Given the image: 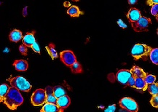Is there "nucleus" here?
<instances>
[{
  "mask_svg": "<svg viewBox=\"0 0 158 112\" xmlns=\"http://www.w3.org/2000/svg\"><path fill=\"white\" fill-rule=\"evenodd\" d=\"M46 50H47L48 53H49L52 60H54V59L56 58H58V54L57 51L56 50V46H55V44L53 43L49 44V45L46 47Z\"/></svg>",
  "mask_w": 158,
  "mask_h": 112,
  "instance_id": "aec40b11",
  "label": "nucleus"
},
{
  "mask_svg": "<svg viewBox=\"0 0 158 112\" xmlns=\"http://www.w3.org/2000/svg\"><path fill=\"white\" fill-rule=\"evenodd\" d=\"M119 112H130L129 111H127V110L123 109V108H120L119 110Z\"/></svg>",
  "mask_w": 158,
  "mask_h": 112,
  "instance_id": "f704fd0d",
  "label": "nucleus"
},
{
  "mask_svg": "<svg viewBox=\"0 0 158 112\" xmlns=\"http://www.w3.org/2000/svg\"><path fill=\"white\" fill-rule=\"evenodd\" d=\"M151 23L152 20L150 18L141 16L138 21L131 23V26L135 32H143L149 31V26Z\"/></svg>",
  "mask_w": 158,
  "mask_h": 112,
  "instance_id": "20e7f679",
  "label": "nucleus"
},
{
  "mask_svg": "<svg viewBox=\"0 0 158 112\" xmlns=\"http://www.w3.org/2000/svg\"><path fill=\"white\" fill-rule=\"evenodd\" d=\"M117 24H118V25L120 26V27L122 28H127L126 24H125L121 19H119L118 20H117Z\"/></svg>",
  "mask_w": 158,
  "mask_h": 112,
  "instance_id": "2f4dec72",
  "label": "nucleus"
},
{
  "mask_svg": "<svg viewBox=\"0 0 158 112\" xmlns=\"http://www.w3.org/2000/svg\"><path fill=\"white\" fill-rule=\"evenodd\" d=\"M81 13L82 12L80 10V8L76 5L70 6V7L67 10V14L72 17H79Z\"/></svg>",
  "mask_w": 158,
  "mask_h": 112,
  "instance_id": "6ab92c4d",
  "label": "nucleus"
},
{
  "mask_svg": "<svg viewBox=\"0 0 158 112\" xmlns=\"http://www.w3.org/2000/svg\"><path fill=\"white\" fill-rule=\"evenodd\" d=\"M70 68L73 74H81V73H82V67L78 61H76L72 66H71Z\"/></svg>",
  "mask_w": 158,
  "mask_h": 112,
  "instance_id": "4be33fe9",
  "label": "nucleus"
},
{
  "mask_svg": "<svg viewBox=\"0 0 158 112\" xmlns=\"http://www.w3.org/2000/svg\"><path fill=\"white\" fill-rule=\"evenodd\" d=\"M128 3L130 5H135L137 3V0H129Z\"/></svg>",
  "mask_w": 158,
  "mask_h": 112,
  "instance_id": "72a5a7b5",
  "label": "nucleus"
},
{
  "mask_svg": "<svg viewBox=\"0 0 158 112\" xmlns=\"http://www.w3.org/2000/svg\"><path fill=\"white\" fill-rule=\"evenodd\" d=\"M134 85H135V79L133 75L131 74V76L130 77L128 81H127V85H128V86H130L131 87H133V88H134Z\"/></svg>",
  "mask_w": 158,
  "mask_h": 112,
  "instance_id": "c85d7f7f",
  "label": "nucleus"
},
{
  "mask_svg": "<svg viewBox=\"0 0 158 112\" xmlns=\"http://www.w3.org/2000/svg\"><path fill=\"white\" fill-rule=\"evenodd\" d=\"M40 112H64V109H60L56 104L45 103Z\"/></svg>",
  "mask_w": 158,
  "mask_h": 112,
  "instance_id": "9b49d317",
  "label": "nucleus"
},
{
  "mask_svg": "<svg viewBox=\"0 0 158 112\" xmlns=\"http://www.w3.org/2000/svg\"><path fill=\"white\" fill-rule=\"evenodd\" d=\"M147 90L152 95H158V85L157 83H153V84L147 85Z\"/></svg>",
  "mask_w": 158,
  "mask_h": 112,
  "instance_id": "5701e85b",
  "label": "nucleus"
},
{
  "mask_svg": "<svg viewBox=\"0 0 158 112\" xmlns=\"http://www.w3.org/2000/svg\"><path fill=\"white\" fill-rule=\"evenodd\" d=\"M144 81H145L146 84H147V85L153 84V83H155L156 77L155 76V75L147 74V75H146L145 78H144Z\"/></svg>",
  "mask_w": 158,
  "mask_h": 112,
  "instance_id": "393cba45",
  "label": "nucleus"
},
{
  "mask_svg": "<svg viewBox=\"0 0 158 112\" xmlns=\"http://www.w3.org/2000/svg\"><path fill=\"white\" fill-rule=\"evenodd\" d=\"M52 89H53L54 96L57 99L59 98L60 97L67 95V93H66V89L61 86H56L52 87Z\"/></svg>",
  "mask_w": 158,
  "mask_h": 112,
  "instance_id": "a211bd4d",
  "label": "nucleus"
},
{
  "mask_svg": "<svg viewBox=\"0 0 158 112\" xmlns=\"http://www.w3.org/2000/svg\"><path fill=\"white\" fill-rule=\"evenodd\" d=\"M23 39L22 32L18 29H14L9 34V39L13 42H18Z\"/></svg>",
  "mask_w": 158,
  "mask_h": 112,
  "instance_id": "2eb2a0df",
  "label": "nucleus"
},
{
  "mask_svg": "<svg viewBox=\"0 0 158 112\" xmlns=\"http://www.w3.org/2000/svg\"><path fill=\"white\" fill-rule=\"evenodd\" d=\"M1 102H2V100H1V98H0V103H1Z\"/></svg>",
  "mask_w": 158,
  "mask_h": 112,
  "instance_id": "c9c22d12",
  "label": "nucleus"
},
{
  "mask_svg": "<svg viewBox=\"0 0 158 112\" xmlns=\"http://www.w3.org/2000/svg\"><path fill=\"white\" fill-rule=\"evenodd\" d=\"M34 33L35 31H33L32 33H27L25 36H23L22 39V42L23 44L27 47V48H31L34 42H36L35 37H34Z\"/></svg>",
  "mask_w": 158,
  "mask_h": 112,
  "instance_id": "f8f14e48",
  "label": "nucleus"
},
{
  "mask_svg": "<svg viewBox=\"0 0 158 112\" xmlns=\"http://www.w3.org/2000/svg\"><path fill=\"white\" fill-rule=\"evenodd\" d=\"M1 4H2V2H0V5H1Z\"/></svg>",
  "mask_w": 158,
  "mask_h": 112,
  "instance_id": "e433bc0d",
  "label": "nucleus"
},
{
  "mask_svg": "<svg viewBox=\"0 0 158 112\" xmlns=\"http://www.w3.org/2000/svg\"><path fill=\"white\" fill-rule=\"evenodd\" d=\"M119 106L120 108L127 110L130 112H138L139 111V106L134 100L131 97H123L119 101Z\"/></svg>",
  "mask_w": 158,
  "mask_h": 112,
  "instance_id": "423d86ee",
  "label": "nucleus"
},
{
  "mask_svg": "<svg viewBox=\"0 0 158 112\" xmlns=\"http://www.w3.org/2000/svg\"><path fill=\"white\" fill-rule=\"evenodd\" d=\"M141 17V13L136 8H131L129 10L128 13L127 14V18L131 23H135L140 19Z\"/></svg>",
  "mask_w": 158,
  "mask_h": 112,
  "instance_id": "1a4fd4ad",
  "label": "nucleus"
},
{
  "mask_svg": "<svg viewBox=\"0 0 158 112\" xmlns=\"http://www.w3.org/2000/svg\"><path fill=\"white\" fill-rule=\"evenodd\" d=\"M157 4H158L157 0H148V1H147V5H148L153 6L155 5H157Z\"/></svg>",
  "mask_w": 158,
  "mask_h": 112,
  "instance_id": "473e14b6",
  "label": "nucleus"
},
{
  "mask_svg": "<svg viewBox=\"0 0 158 112\" xmlns=\"http://www.w3.org/2000/svg\"><path fill=\"white\" fill-rule=\"evenodd\" d=\"M71 104V99L70 97L68 96L67 95H64V96H62L59 97V98L57 99V102H56V105L58 106V107L60 108V109H66Z\"/></svg>",
  "mask_w": 158,
  "mask_h": 112,
  "instance_id": "ddd939ff",
  "label": "nucleus"
},
{
  "mask_svg": "<svg viewBox=\"0 0 158 112\" xmlns=\"http://www.w3.org/2000/svg\"><path fill=\"white\" fill-rule=\"evenodd\" d=\"M115 110H116V105H111L108 106V108H106L105 109V112H114Z\"/></svg>",
  "mask_w": 158,
  "mask_h": 112,
  "instance_id": "7c9ffc66",
  "label": "nucleus"
},
{
  "mask_svg": "<svg viewBox=\"0 0 158 112\" xmlns=\"http://www.w3.org/2000/svg\"><path fill=\"white\" fill-rule=\"evenodd\" d=\"M31 102L34 106H40L46 103L45 91L43 89H37L34 91L31 97Z\"/></svg>",
  "mask_w": 158,
  "mask_h": 112,
  "instance_id": "39448f33",
  "label": "nucleus"
},
{
  "mask_svg": "<svg viewBox=\"0 0 158 112\" xmlns=\"http://www.w3.org/2000/svg\"><path fill=\"white\" fill-rule=\"evenodd\" d=\"M2 102L10 109L15 110L23 103V97L19 90L11 87Z\"/></svg>",
  "mask_w": 158,
  "mask_h": 112,
  "instance_id": "f257e3e1",
  "label": "nucleus"
},
{
  "mask_svg": "<svg viewBox=\"0 0 158 112\" xmlns=\"http://www.w3.org/2000/svg\"><path fill=\"white\" fill-rule=\"evenodd\" d=\"M13 66L18 71H26L29 68V64L26 60L21 59V60H16L13 63Z\"/></svg>",
  "mask_w": 158,
  "mask_h": 112,
  "instance_id": "4468645a",
  "label": "nucleus"
},
{
  "mask_svg": "<svg viewBox=\"0 0 158 112\" xmlns=\"http://www.w3.org/2000/svg\"><path fill=\"white\" fill-rule=\"evenodd\" d=\"M32 48V50H33L34 52H36V53L38 54H40V47L38 45V43L36 42H34V43L32 44V46L31 47Z\"/></svg>",
  "mask_w": 158,
  "mask_h": 112,
  "instance_id": "c756f323",
  "label": "nucleus"
},
{
  "mask_svg": "<svg viewBox=\"0 0 158 112\" xmlns=\"http://www.w3.org/2000/svg\"><path fill=\"white\" fill-rule=\"evenodd\" d=\"M10 81L12 87H15L19 91L29 92L31 89V85L23 77L17 76L15 77H10L7 79Z\"/></svg>",
  "mask_w": 158,
  "mask_h": 112,
  "instance_id": "7ed1b4c3",
  "label": "nucleus"
},
{
  "mask_svg": "<svg viewBox=\"0 0 158 112\" xmlns=\"http://www.w3.org/2000/svg\"><path fill=\"white\" fill-rule=\"evenodd\" d=\"M60 60L66 66L70 67L77 61L75 55L72 50H64L60 53Z\"/></svg>",
  "mask_w": 158,
  "mask_h": 112,
  "instance_id": "0eeeda50",
  "label": "nucleus"
},
{
  "mask_svg": "<svg viewBox=\"0 0 158 112\" xmlns=\"http://www.w3.org/2000/svg\"><path fill=\"white\" fill-rule=\"evenodd\" d=\"M10 87L8 86L7 84H3L0 85V98H1L2 101H3L4 98L7 95V93L9 91Z\"/></svg>",
  "mask_w": 158,
  "mask_h": 112,
  "instance_id": "b1692460",
  "label": "nucleus"
},
{
  "mask_svg": "<svg viewBox=\"0 0 158 112\" xmlns=\"http://www.w3.org/2000/svg\"><path fill=\"white\" fill-rule=\"evenodd\" d=\"M135 79V85L134 88L140 90L145 91L147 89V85L146 84L144 79L141 78V77H134Z\"/></svg>",
  "mask_w": 158,
  "mask_h": 112,
  "instance_id": "dca6fc26",
  "label": "nucleus"
},
{
  "mask_svg": "<svg viewBox=\"0 0 158 112\" xmlns=\"http://www.w3.org/2000/svg\"><path fill=\"white\" fill-rule=\"evenodd\" d=\"M152 49V48L151 47L146 45V44L141 43L136 44L132 48L131 55L135 60L143 59V60H147Z\"/></svg>",
  "mask_w": 158,
  "mask_h": 112,
  "instance_id": "f03ea898",
  "label": "nucleus"
},
{
  "mask_svg": "<svg viewBox=\"0 0 158 112\" xmlns=\"http://www.w3.org/2000/svg\"><path fill=\"white\" fill-rule=\"evenodd\" d=\"M131 72L130 70H127V69H122L119 70L116 74V79L117 80L119 81L120 84H122L125 86H127V81L131 76Z\"/></svg>",
  "mask_w": 158,
  "mask_h": 112,
  "instance_id": "6e6552de",
  "label": "nucleus"
},
{
  "mask_svg": "<svg viewBox=\"0 0 158 112\" xmlns=\"http://www.w3.org/2000/svg\"><path fill=\"white\" fill-rule=\"evenodd\" d=\"M149 58L154 64H158V48H152L149 52Z\"/></svg>",
  "mask_w": 158,
  "mask_h": 112,
  "instance_id": "412c9836",
  "label": "nucleus"
},
{
  "mask_svg": "<svg viewBox=\"0 0 158 112\" xmlns=\"http://www.w3.org/2000/svg\"><path fill=\"white\" fill-rule=\"evenodd\" d=\"M150 103L153 107L157 109L158 108V95H155V96L152 97L150 100Z\"/></svg>",
  "mask_w": 158,
  "mask_h": 112,
  "instance_id": "a878e982",
  "label": "nucleus"
},
{
  "mask_svg": "<svg viewBox=\"0 0 158 112\" xmlns=\"http://www.w3.org/2000/svg\"><path fill=\"white\" fill-rule=\"evenodd\" d=\"M151 13H152V15L155 16V17L156 18V19L157 20V18H158V5H155L153 6H152Z\"/></svg>",
  "mask_w": 158,
  "mask_h": 112,
  "instance_id": "bb28decb",
  "label": "nucleus"
},
{
  "mask_svg": "<svg viewBox=\"0 0 158 112\" xmlns=\"http://www.w3.org/2000/svg\"><path fill=\"white\" fill-rule=\"evenodd\" d=\"M44 91H45V95H46V103L56 104L57 98L54 96L52 87L50 86H48L45 88V89H44Z\"/></svg>",
  "mask_w": 158,
  "mask_h": 112,
  "instance_id": "9d476101",
  "label": "nucleus"
},
{
  "mask_svg": "<svg viewBox=\"0 0 158 112\" xmlns=\"http://www.w3.org/2000/svg\"><path fill=\"white\" fill-rule=\"evenodd\" d=\"M19 51L21 52V53L22 55H23V56H26L28 53V48L24 45V44H21V45L19 47Z\"/></svg>",
  "mask_w": 158,
  "mask_h": 112,
  "instance_id": "cd10ccee",
  "label": "nucleus"
},
{
  "mask_svg": "<svg viewBox=\"0 0 158 112\" xmlns=\"http://www.w3.org/2000/svg\"><path fill=\"white\" fill-rule=\"evenodd\" d=\"M130 71L131 72V74H132L133 77H141V78L144 79L146 75H147L146 72L142 68H139V67H138L136 66H133V68L130 70Z\"/></svg>",
  "mask_w": 158,
  "mask_h": 112,
  "instance_id": "f3484780",
  "label": "nucleus"
}]
</instances>
